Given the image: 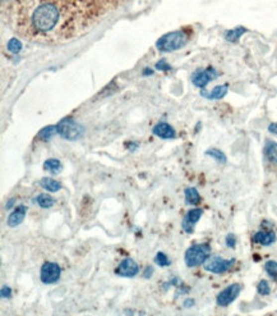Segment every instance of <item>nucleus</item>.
I'll use <instances>...</instances> for the list:
<instances>
[{
	"instance_id": "f257e3e1",
	"label": "nucleus",
	"mask_w": 277,
	"mask_h": 316,
	"mask_svg": "<svg viewBox=\"0 0 277 316\" xmlns=\"http://www.w3.org/2000/svg\"><path fill=\"white\" fill-rule=\"evenodd\" d=\"M98 14L96 0H17L13 24L24 39L59 44L90 30Z\"/></svg>"
},
{
	"instance_id": "f03ea898",
	"label": "nucleus",
	"mask_w": 277,
	"mask_h": 316,
	"mask_svg": "<svg viewBox=\"0 0 277 316\" xmlns=\"http://www.w3.org/2000/svg\"><path fill=\"white\" fill-rule=\"evenodd\" d=\"M188 42V35L184 31H174L169 32L160 37L156 42L157 50L162 53H171V51L179 50Z\"/></svg>"
},
{
	"instance_id": "7ed1b4c3",
	"label": "nucleus",
	"mask_w": 277,
	"mask_h": 316,
	"mask_svg": "<svg viewBox=\"0 0 277 316\" xmlns=\"http://www.w3.org/2000/svg\"><path fill=\"white\" fill-rule=\"evenodd\" d=\"M209 254H211V246L208 243H198V245H193L192 247H189L186 250L184 260H185L186 266L195 268V266H199L206 263Z\"/></svg>"
},
{
	"instance_id": "20e7f679",
	"label": "nucleus",
	"mask_w": 277,
	"mask_h": 316,
	"mask_svg": "<svg viewBox=\"0 0 277 316\" xmlns=\"http://www.w3.org/2000/svg\"><path fill=\"white\" fill-rule=\"evenodd\" d=\"M56 132L59 133L63 139L69 140V141H76V140H78L82 136L83 127L72 118H67L60 122V123H58Z\"/></svg>"
},
{
	"instance_id": "39448f33",
	"label": "nucleus",
	"mask_w": 277,
	"mask_h": 316,
	"mask_svg": "<svg viewBox=\"0 0 277 316\" xmlns=\"http://www.w3.org/2000/svg\"><path fill=\"white\" fill-rule=\"evenodd\" d=\"M234 264H235V259L226 260V259H222L220 256H212L208 257L204 263V270L213 273V274H222V273L230 270Z\"/></svg>"
},
{
	"instance_id": "423d86ee",
	"label": "nucleus",
	"mask_w": 277,
	"mask_h": 316,
	"mask_svg": "<svg viewBox=\"0 0 277 316\" xmlns=\"http://www.w3.org/2000/svg\"><path fill=\"white\" fill-rule=\"evenodd\" d=\"M240 292H242V286H240V284L239 283L230 284V286L226 287L225 290H222L221 292L218 293L217 299H216V302H217L218 306L226 308V306L233 304V302L238 299V296L240 295Z\"/></svg>"
},
{
	"instance_id": "0eeeda50",
	"label": "nucleus",
	"mask_w": 277,
	"mask_h": 316,
	"mask_svg": "<svg viewBox=\"0 0 277 316\" xmlns=\"http://www.w3.org/2000/svg\"><path fill=\"white\" fill-rule=\"evenodd\" d=\"M40 278L44 284L55 283L60 278V266L55 263H45L41 268Z\"/></svg>"
},
{
	"instance_id": "6e6552de",
	"label": "nucleus",
	"mask_w": 277,
	"mask_h": 316,
	"mask_svg": "<svg viewBox=\"0 0 277 316\" xmlns=\"http://www.w3.org/2000/svg\"><path fill=\"white\" fill-rule=\"evenodd\" d=\"M217 77V72L213 68L207 69H198L192 74V82L193 85L199 87V89H204L207 85L212 80Z\"/></svg>"
},
{
	"instance_id": "1a4fd4ad",
	"label": "nucleus",
	"mask_w": 277,
	"mask_h": 316,
	"mask_svg": "<svg viewBox=\"0 0 277 316\" xmlns=\"http://www.w3.org/2000/svg\"><path fill=\"white\" fill-rule=\"evenodd\" d=\"M203 215V210L199 209V207H195V209L189 210L188 213L185 214L183 219V223H182V228L185 233L190 234L194 231V227L197 224V222L200 219V216Z\"/></svg>"
},
{
	"instance_id": "9d476101",
	"label": "nucleus",
	"mask_w": 277,
	"mask_h": 316,
	"mask_svg": "<svg viewBox=\"0 0 277 316\" xmlns=\"http://www.w3.org/2000/svg\"><path fill=\"white\" fill-rule=\"evenodd\" d=\"M139 272V266L136 261L128 257V259H124L119 266L116 268L115 273L119 275V277H124V278H133L136 277Z\"/></svg>"
},
{
	"instance_id": "9b49d317",
	"label": "nucleus",
	"mask_w": 277,
	"mask_h": 316,
	"mask_svg": "<svg viewBox=\"0 0 277 316\" xmlns=\"http://www.w3.org/2000/svg\"><path fill=\"white\" fill-rule=\"evenodd\" d=\"M152 132L156 135L157 137H161V139H174L177 135H175V130L171 127L170 124L166 123V122H161V123H157L154 127Z\"/></svg>"
},
{
	"instance_id": "f8f14e48",
	"label": "nucleus",
	"mask_w": 277,
	"mask_h": 316,
	"mask_svg": "<svg viewBox=\"0 0 277 316\" xmlns=\"http://www.w3.org/2000/svg\"><path fill=\"white\" fill-rule=\"evenodd\" d=\"M27 214V206L24 205H21V206H18L17 209L13 211L10 215L8 216V225L9 227H17V225L21 224L23 222L24 216Z\"/></svg>"
},
{
	"instance_id": "ddd939ff",
	"label": "nucleus",
	"mask_w": 277,
	"mask_h": 316,
	"mask_svg": "<svg viewBox=\"0 0 277 316\" xmlns=\"http://www.w3.org/2000/svg\"><path fill=\"white\" fill-rule=\"evenodd\" d=\"M276 241V234L274 232H257L253 236V242L262 246H270Z\"/></svg>"
},
{
	"instance_id": "4468645a",
	"label": "nucleus",
	"mask_w": 277,
	"mask_h": 316,
	"mask_svg": "<svg viewBox=\"0 0 277 316\" xmlns=\"http://www.w3.org/2000/svg\"><path fill=\"white\" fill-rule=\"evenodd\" d=\"M227 85H220V86H216L215 89L212 91H202V95H203L204 98L209 99V100H220L227 94Z\"/></svg>"
},
{
	"instance_id": "2eb2a0df",
	"label": "nucleus",
	"mask_w": 277,
	"mask_h": 316,
	"mask_svg": "<svg viewBox=\"0 0 277 316\" xmlns=\"http://www.w3.org/2000/svg\"><path fill=\"white\" fill-rule=\"evenodd\" d=\"M265 157L272 164H277V142L269 141L265 146Z\"/></svg>"
},
{
	"instance_id": "dca6fc26",
	"label": "nucleus",
	"mask_w": 277,
	"mask_h": 316,
	"mask_svg": "<svg viewBox=\"0 0 277 316\" xmlns=\"http://www.w3.org/2000/svg\"><path fill=\"white\" fill-rule=\"evenodd\" d=\"M42 188H45L47 192H58L62 189V184L58 182V180L53 179V178H42L41 182H40Z\"/></svg>"
},
{
	"instance_id": "f3484780",
	"label": "nucleus",
	"mask_w": 277,
	"mask_h": 316,
	"mask_svg": "<svg viewBox=\"0 0 277 316\" xmlns=\"http://www.w3.org/2000/svg\"><path fill=\"white\" fill-rule=\"evenodd\" d=\"M185 202L188 205H198L200 202V195L194 187H189L185 189Z\"/></svg>"
},
{
	"instance_id": "a211bd4d",
	"label": "nucleus",
	"mask_w": 277,
	"mask_h": 316,
	"mask_svg": "<svg viewBox=\"0 0 277 316\" xmlns=\"http://www.w3.org/2000/svg\"><path fill=\"white\" fill-rule=\"evenodd\" d=\"M245 32H247V28H244V27H236L234 30L227 31V32L225 33V39L229 42H236Z\"/></svg>"
},
{
	"instance_id": "6ab92c4d",
	"label": "nucleus",
	"mask_w": 277,
	"mask_h": 316,
	"mask_svg": "<svg viewBox=\"0 0 277 316\" xmlns=\"http://www.w3.org/2000/svg\"><path fill=\"white\" fill-rule=\"evenodd\" d=\"M36 201H37V204H39L42 209H50V207H53L54 204H55L54 197H51L50 195H46V193H42V195L37 196Z\"/></svg>"
},
{
	"instance_id": "aec40b11",
	"label": "nucleus",
	"mask_w": 277,
	"mask_h": 316,
	"mask_svg": "<svg viewBox=\"0 0 277 316\" xmlns=\"http://www.w3.org/2000/svg\"><path fill=\"white\" fill-rule=\"evenodd\" d=\"M44 168L46 169V170H49L50 173H59L60 170L63 169V165H62V162L59 161V160H56V159H49L45 161L44 164Z\"/></svg>"
},
{
	"instance_id": "412c9836",
	"label": "nucleus",
	"mask_w": 277,
	"mask_h": 316,
	"mask_svg": "<svg viewBox=\"0 0 277 316\" xmlns=\"http://www.w3.org/2000/svg\"><path fill=\"white\" fill-rule=\"evenodd\" d=\"M208 157L213 158V159L216 160L217 162H220V164H225L226 162V157H225V154L222 153L221 150H217V149H211V150H208L206 153Z\"/></svg>"
},
{
	"instance_id": "4be33fe9",
	"label": "nucleus",
	"mask_w": 277,
	"mask_h": 316,
	"mask_svg": "<svg viewBox=\"0 0 277 316\" xmlns=\"http://www.w3.org/2000/svg\"><path fill=\"white\" fill-rule=\"evenodd\" d=\"M56 132V127H54V126H49V127L44 128L42 131H40L39 133V139L44 140V141H47V140H50L51 137L55 135Z\"/></svg>"
},
{
	"instance_id": "5701e85b",
	"label": "nucleus",
	"mask_w": 277,
	"mask_h": 316,
	"mask_svg": "<svg viewBox=\"0 0 277 316\" xmlns=\"http://www.w3.org/2000/svg\"><path fill=\"white\" fill-rule=\"evenodd\" d=\"M266 273L274 279H277V263L274 260H270L265 264Z\"/></svg>"
},
{
	"instance_id": "b1692460",
	"label": "nucleus",
	"mask_w": 277,
	"mask_h": 316,
	"mask_svg": "<svg viewBox=\"0 0 277 316\" xmlns=\"http://www.w3.org/2000/svg\"><path fill=\"white\" fill-rule=\"evenodd\" d=\"M6 47H8V50L10 51V53L18 54L19 51L22 50V42L19 41V40H17V39H10L8 41V45H6Z\"/></svg>"
},
{
	"instance_id": "393cba45",
	"label": "nucleus",
	"mask_w": 277,
	"mask_h": 316,
	"mask_svg": "<svg viewBox=\"0 0 277 316\" xmlns=\"http://www.w3.org/2000/svg\"><path fill=\"white\" fill-rule=\"evenodd\" d=\"M257 291H258L261 296H269L271 293V287H270L267 281H261L258 286H257Z\"/></svg>"
},
{
	"instance_id": "a878e982",
	"label": "nucleus",
	"mask_w": 277,
	"mask_h": 316,
	"mask_svg": "<svg viewBox=\"0 0 277 316\" xmlns=\"http://www.w3.org/2000/svg\"><path fill=\"white\" fill-rule=\"evenodd\" d=\"M155 263L157 264L159 266H162V268H166V266L170 265V260H169V257L166 256V254L164 252H159L155 257Z\"/></svg>"
},
{
	"instance_id": "bb28decb",
	"label": "nucleus",
	"mask_w": 277,
	"mask_h": 316,
	"mask_svg": "<svg viewBox=\"0 0 277 316\" xmlns=\"http://www.w3.org/2000/svg\"><path fill=\"white\" fill-rule=\"evenodd\" d=\"M225 242H226V246L227 247H230V248H234L236 246V238L234 234H227L226 236V239H225Z\"/></svg>"
},
{
	"instance_id": "cd10ccee",
	"label": "nucleus",
	"mask_w": 277,
	"mask_h": 316,
	"mask_svg": "<svg viewBox=\"0 0 277 316\" xmlns=\"http://www.w3.org/2000/svg\"><path fill=\"white\" fill-rule=\"evenodd\" d=\"M156 68L160 69V71H162V72H168L171 69V65L168 64L165 60H160V62L156 64Z\"/></svg>"
},
{
	"instance_id": "c85d7f7f",
	"label": "nucleus",
	"mask_w": 277,
	"mask_h": 316,
	"mask_svg": "<svg viewBox=\"0 0 277 316\" xmlns=\"http://www.w3.org/2000/svg\"><path fill=\"white\" fill-rule=\"evenodd\" d=\"M0 296H1L3 299H10V297H12V290H10V287L4 286L3 288H1Z\"/></svg>"
},
{
	"instance_id": "c756f323",
	"label": "nucleus",
	"mask_w": 277,
	"mask_h": 316,
	"mask_svg": "<svg viewBox=\"0 0 277 316\" xmlns=\"http://www.w3.org/2000/svg\"><path fill=\"white\" fill-rule=\"evenodd\" d=\"M152 273H154V268H152V266H147V268L145 269V273H143V277L151 278Z\"/></svg>"
},
{
	"instance_id": "7c9ffc66",
	"label": "nucleus",
	"mask_w": 277,
	"mask_h": 316,
	"mask_svg": "<svg viewBox=\"0 0 277 316\" xmlns=\"http://www.w3.org/2000/svg\"><path fill=\"white\" fill-rule=\"evenodd\" d=\"M269 131H270V132H271V133H274V135H277V123L270 124Z\"/></svg>"
},
{
	"instance_id": "2f4dec72",
	"label": "nucleus",
	"mask_w": 277,
	"mask_h": 316,
	"mask_svg": "<svg viewBox=\"0 0 277 316\" xmlns=\"http://www.w3.org/2000/svg\"><path fill=\"white\" fill-rule=\"evenodd\" d=\"M13 204H14V198H10V200H9L8 202H6V205H5L6 210L12 209V207H13Z\"/></svg>"
},
{
	"instance_id": "473e14b6",
	"label": "nucleus",
	"mask_w": 277,
	"mask_h": 316,
	"mask_svg": "<svg viewBox=\"0 0 277 316\" xmlns=\"http://www.w3.org/2000/svg\"><path fill=\"white\" fill-rule=\"evenodd\" d=\"M193 305H194L193 300H186V301L184 302V308H189V306H193Z\"/></svg>"
}]
</instances>
